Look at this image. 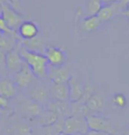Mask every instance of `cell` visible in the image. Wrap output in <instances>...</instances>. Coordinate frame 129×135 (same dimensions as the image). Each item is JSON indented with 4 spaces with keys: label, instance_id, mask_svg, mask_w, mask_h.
I'll return each mask as SVG.
<instances>
[{
    "label": "cell",
    "instance_id": "27",
    "mask_svg": "<svg viewBox=\"0 0 129 135\" xmlns=\"http://www.w3.org/2000/svg\"><path fill=\"white\" fill-rule=\"evenodd\" d=\"M6 54L0 50V71L6 72Z\"/></svg>",
    "mask_w": 129,
    "mask_h": 135
},
{
    "label": "cell",
    "instance_id": "22",
    "mask_svg": "<svg viewBox=\"0 0 129 135\" xmlns=\"http://www.w3.org/2000/svg\"><path fill=\"white\" fill-rule=\"evenodd\" d=\"M44 129L46 130V132L44 135H59L63 133V123L58 122L51 126L44 127Z\"/></svg>",
    "mask_w": 129,
    "mask_h": 135
},
{
    "label": "cell",
    "instance_id": "34",
    "mask_svg": "<svg viewBox=\"0 0 129 135\" xmlns=\"http://www.w3.org/2000/svg\"><path fill=\"white\" fill-rule=\"evenodd\" d=\"M126 135H129V130L127 131V132H126Z\"/></svg>",
    "mask_w": 129,
    "mask_h": 135
},
{
    "label": "cell",
    "instance_id": "19",
    "mask_svg": "<svg viewBox=\"0 0 129 135\" xmlns=\"http://www.w3.org/2000/svg\"><path fill=\"white\" fill-rule=\"evenodd\" d=\"M100 24H101V21H100L98 17L96 15L88 16L82 21V28L83 31L91 32V31L96 30V28L100 26Z\"/></svg>",
    "mask_w": 129,
    "mask_h": 135
},
{
    "label": "cell",
    "instance_id": "9",
    "mask_svg": "<svg viewBox=\"0 0 129 135\" xmlns=\"http://www.w3.org/2000/svg\"><path fill=\"white\" fill-rule=\"evenodd\" d=\"M47 109L51 110L56 113L58 117L66 118L72 115L71 103L68 101H60V100H52L47 104Z\"/></svg>",
    "mask_w": 129,
    "mask_h": 135
},
{
    "label": "cell",
    "instance_id": "17",
    "mask_svg": "<svg viewBox=\"0 0 129 135\" xmlns=\"http://www.w3.org/2000/svg\"><path fill=\"white\" fill-rule=\"evenodd\" d=\"M30 99L36 102H39L40 104L44 102H46L49 99V93L47 89L42 86H36L33 88L30 91Z\"/></svg>",
    "mask_w": 129,
    "mask_h": 135
},
{
    "label": "cell",
    "instance_id": "7",
    "mask_svg": "<svg viewBox=\"0 0 129 135\" xmlns=\"http://www.w3.org/2000/svg\"><path fill=\"white\" fill-rule=\"evenodd\" d=\"M67 84L69 86V102L73 103L80 101L84 93L85 84L74 76H71Z\"/></svg>",
    "mask_w": 129,
    "mask_h": 135
},
{
    "label": "cell",
    "instance_id": "35",
    "mask_svg": "<svg viewBox=\"0 0 129 135\" xmlns=\"http://www.w3.org/2000/svg\"><path fill=\"white\" fill-rule=\"evenodd\" d=\"M1 35H2V33H1V32H0V36H1Z\"/></svg>",
    "mask_w": 129,
    "mask_h": 135
},
{
    "label": "cell",
    "instance_id": "25",
    "mask_svg": "<svg viewBox=\"0 0 129 135\" xmlns=\"http://www.w3.org/2000/svg\"><path fill=\"white\" fill-rule=\"evenodd\" d=\"M113 103L117 107L123 108L126 106V98L123 93H118L113 95Z\"/></svg>",
    "mask_w": 129,
    "mask_h": 135
},
{
    "label": "cell",
    "instance_id": "3",
    "mask_svg": "<svg viewBox=\"0 0 129 135\" xmlns=\"http://www.w3.org/2000/svg\"><path fill=\"white\" fill-rule=\"evenodd\" d=\"M86 120L89 131L102 132L107 135H115L117 133L108 118L89 114L86 117Z\"/></svg>",
    "mask_w": 129,
    "mask_h": 135
},
{
    "label": "cell",
    "instance_id": "15",
    "mask_svg": "<svg viewBox=\"0 0 129 135\" xmlns=\"http://www.w3.org/2000/svg\"><path fill=\"white\" fill-rule=\"evenodd\" d=\"M122 7V4H119L118 3H113L108 6H104L101 8L99 13H97V17L100 21H106L111 19L115 15V13L119 11V8Z\"/></svg>",
    "mask_w": 129,
    "mask_h": 135
},
{
    "label": "cell",
    "instance_id": "30",
    "mask_svg": "<svg viewBox=\"0 0 129 135\" xmlns=\"http://www.w3.org/2000/svg\"><path fill=\"white\" fill-rule=\"evenodd\" d=\"M117 1H118V0H101L102 3H105V4H109L117 3Z\"/></svg>",
    "mask_w": 129,
    "mask_h": 135
},
{
    "label": "cell",
    "instance_id": "26",
    "mask_svg": "<svg viewBox=\"0 0 129 135\" xmlns=\"http://www.w3.org/2000/svg\"><path fill=\"white\" fill-rule=\"evenodd\" d=\"M94 89H93L92 86L88 85H85V89H84V93H83V96H82V99L80 100V101H82V102H87L88 100L89 99L91 96L94 94Z\"/></svg>",
    "mask_w": 129,
    "mask_h": 135
},
{
    "label": "cell",
    "instance_id": "14",
    "mask_svg": "<svg viewBox=\"0 0 129 135\" xmlns=\"http://www.w3.org/2000/svg\"><path fill=\"white\" fill-rule=\"evenodd\" d=\"M58 118L59 117L55 112L51 111V110L46 109L44 110L41 113V115L35 118V119L38 122V124L44 128V127L51 126V125H53L56 123H58Z\"/></svg>",
    "mask_w": 129,
    "mask_h": 135
},
{
    "label": "cell",
    "instance_id": "18",
    "mask_svg": "<svg viewBox=\"0 0 129 135\" xmlns=\"http://www.w3.org/2000/svg\"><path fill=\"white\" fill-rule=\"evenodd\" d=\"M17 39L18 38L13 37V36L2 34L0 36V50H2L6 54L13 50Z\"/></svg>",
    "mask_w": 129,
    "mask_h": 135
},
{
    "label": "cell",
    "instance_id": "1",
    "mask_svg": "<svg viewBox=\"0 0 129 135\" xmlns=\"http://www.w3.org/2000/svg\"><path fill=\"white\" fill-rule=\"evenodd\" d=\"M19 52H20L23 61L30 68L35 78H44L48 76L50 64L44 54L37 52V51L28 50L23 46L20 47Z\"/></svg>",
    "mask_w": 129,
    "mask_h": 135
},
{
    "label": "cell",
    "instance_id": "23",
    "mask_svg": "<svg viewBox=\"0 0 129 135\" xmlns=\"http://www.w3.org/2000/svg\"><path fill=\"white\" fill-rule=\"evenodd\" d=\"M13 135H33V129L28 125H17L12 129Z\"/></svg>",
    "mask_w": 129,
    "mask_h": 135
},
{
    "label": "cell",
    "instance_id": "16",
    "mask_svg": "<svg viewBox=\"0 0 129 135\" xmlns=\"http://www.w3.org/2000/svg\"><path fill=\"white\" fill-rule=\"evenodd\" d=\"M23 109L26 112V114L28 115V117L31 118H36L41 115V113L44 111L42 110V104H40L39 102L33 100H28L24 102L23 104Z\"/></svg>",
    "mask_w": 129,
    "mask_h": 135
},
{
    "label": "cell",
    "instance_id": "33",
    "mask_svg": "<svg viewBox=\"0 0 129 135\" xmlns=\"http://www.w3.org/2000/svg\"><path fill=\"white\" fill-rule=\"evenodd\" d=\"M4 3V0H0V6Z\"/></svg>",
    "mask_w": 129,
    "mask_h": 135
},
{
    "label": "cell",
    "instance_id": "32",
    "mask_svg": "<svg viewBox=\"0 0 129 135\" xmlns=\"http://www.w3.org/2000/svg\"><path fill=\"white\" fill-rule=\"evenodd\" d=\"M121 4H122V6H127L129 4V0H121Z\"/></svg>",
    "mask_w": 129,
    "mask_h": 135
},
{
    "label": "cell",
    "instance_id": "31",
    "mask_svg": "<svg viewBox=\"0 0 129 135\" xmlns=\"http://www.w3.org/2000/svg\"><path fill=\"white\" fill-rule=\"evenodd\" d=\"M124 15H125L126 18L128 19L129 20V4H127V6H126V10L124 11Z\"/></svg>",
    "mask_w": 129,
    "mask_h": 135
},
{
    "label": "cell",
    "instance_id": "13",
    "mask_svg": "<svg viewBox=\"0 0 129 135\" xmlns=\"http://www.w3.org/2000/svg\"><path fill=\"white\" fill-rule=\"evenodd\" d=\"M52 96L54 100L69 101V86L67 83L52 84Z\"/></svg>",
    "mask_w": 129,
    "mask_h": 135
},
{
    "label": "cell",
    "instance_id": "29",
    "mask_svg": "<svg viewBox=\"0 0 129 135\" xmlns=\"http://www.w3.org/2000/svg\"><path fill=\"white\" fill-rule=\"evenodd\" d=\"M86 135H107L104 133H102V132H94V131H88V133Z\"/></svg>",
    "mask_w": 129,
    "mask_h": 135
},
{
    "label": "cell",
    "instance_id": "28",
    "mask_svg": "<svg viewBox=\"0 0 129 135\" xmlns=\"http://www.w3.org/2000/svg\"><path fill=\"white\" fill-rule=\"evenodd\" d=\"M7 105H8V100L6 98L3 97V96H0V109L6 108Z\"/></svg>",
    "mask_w": 129,
    "mask_h": 135
},
{
    "label": "cell",
    "instance_id": "4",
    "mask_svg": "<svg viewBox=\"0 0 129 135\" xmlns=\"http://www.w3.org/2000/svg\"><path fill=\"white\" fill-rule=\"evenodd\" d=\"M44 56L46 57L50 66L61 67L66 62V54L61 48L48 45L44 50Z\"/></svg>",
    "mask_w": 129,
    "mask_h": 135
},
{
    "label": "cell",
    "instance_id": "21",
    "mask_svg": "<svg viewBox=\"0 0 129 135\" xmlns=\"http://www.w3.org/2000/svg\"><path fill=\"white\" fill-rule=\"evenodd\" d=\"M90 111H100L104 107V101L100 95L94 93L86 102Z\"/></svg>",
    "mask_w": 129,
    "mask_h": 135
},
{
    "label": "cell",
    "instance_id": "10",
    "mask_svg": "<svg viewBox=\"0 0 129 135\" xmlns=\"http://www.w3.org/2000/svg\"><path fill=\"white\" fill-rule=\"evenodd\" d=\"M23 63L24 61L18 51L13 49L6 54V69L8 71L16 74L20 71Z\"/></svg>",
    "mask_w": 129,
    "mask_h": 135
},
{
    "label": "cell",
    "instance_id": "24",
    "mask_svg": "<svg viewBox=\"0 0 129 135\" xmlns=\"http://www.w3.org/2000/svg\"><path fill=\"white\" fill-rule=\"evenodd\" d=\"M103 7L101 0H89L88 2V13H89V16L97 15L99 11L101 10Z\"/></svg>",
    "mask_w": 129,
    "mask_h": 135
},
{
    "label": "cell",
    "instance_id": "20",
    "mask_svg": "<svg viewBox=\"0 0 129 135\" xmlns=\"http://www.w3.org/2000/svg\"><path fill=\"white\" fill-rule=\"evenodd\" d=\"M71 110L72 115H79V117H87L90 114V110L88 109L87 104L82 101H77V102L71 103Z\"/></svg>",
    "mask_w": 129,
    "mask_h": 135
},
{
    "label": "cell",
    "instance_id": "2",
    "mask_svg": "<svg viewBox=\"0 0 129 135\" xmlns=\"http://www.w3.org/2000/svg\"><path fill=\"white\" fill-rule=\"evenodd\" d=\"M89 131L85 117L72 115L63 121V133L64 135H86Z\"/></svg>",
    "mask_w": 129,
    "mask_h": 135
},
{
    "label": "cell",
    "instance_id": "8",
    "mask_svg": "<svg viewBox=\"0 0 129 135\" xmlns=\"http://www.w3.org/2000/svg\"><path fill=\"white\" fill-rule=\"evenodd\" d=\"M48 78L52 82V84H62L67 83L71 78L70 73L66 68L53 67L51 66L48 70Z\"/></svg>",
    "mask_w": 129,
    "mask_h": 135
},
{
    "label": "cell",
    "instance_id": "11",
    "mask_svg": "<svg viewBox=\"0 0 129 135\" xmlns=\"http://www.w3.org/2000/svg\"><path fill=\"white\" fill-rule=\"evenodd\" d=\"M39 32L38 27L32 21H23L18 28V36L20 39L30 40L36 37Z\"/></svg>",
    "mask_w": 129,
    "mask_h": 135
},
{
    "label": "cell",
    "instance_id": "5",
    "mask_svg": "<svg viewBox=\"0 0 129 135\" xmlns=\"http://www.w3.org/2000/svg\"><path fill=\"white\" fill-rule=\"evenodd\" d=\"M0 9H1V16L6 21L8 27L13 30H18L20 24L23 22L22 16L18 13H16L15 11H13L6 4H1Z\"/></svg>",
    "mask_w": 129,
    "mask_h": 135
},
{
    "label": "cell",
    "instance_id": "12",
    "mask_svg": "<svg viewBox=\"0 0 129 135\" xmlns=\"http://www.w3.org/2000/svg\"><path fill=\"white\" fill-rule=\"evenodd\" d=\"M17 85L7 78H0V96L8 99L14 97L17 93Z\"/></svg>",
    "mask_w": 129,
    "mask_h": 135
},
{
    "label": "cell",
    "instance_id": "6",
    "mask_svg": "<svg viewBox=\"0 0 129 135\" xmlns=\"http://www.w3.org/2000/svg\"><path fill=\"white\" fill-rule=\"evenodd\" d=\"M35 78V76L34 73L28 66V64L24 61L20 71L15 74V84L17 85V87L27 88L33 84Z\"/></svg>",
    "mask_w": 129,
    "mask_h": 135
}]
</instances>
